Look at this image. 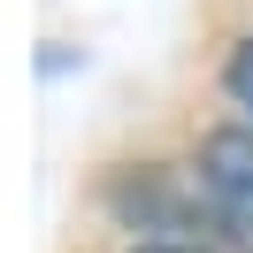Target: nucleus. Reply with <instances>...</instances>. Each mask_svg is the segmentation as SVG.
I'll list each match as a JSON object with an SVG mask.
<instances>
[{"label":"nucleus","mask_w":253,"mask_h":253,"mask_svg":"<svg viewBox=\"0 0 253 253\" xmlns=\"http://www.w3.org/2000/svg\"><path fill=\"white\" fill-rule=\"evenodd\" d=\"M138 253H200V246H138Z\"/></svg>","instance_id":"3"},{"label":"nucleus","mask_w":253,"mask_h":253,"mask_svg":"<svg viewBox=\"0 0 253 253\" xmlns=\"http://www.w3.org/2000/svg\"><path fill=\"white\" fill-rule=\"evenodd\" d=\"M200 184L215 192L230 215L253 222V123H230V130H215V138L200 146Z\"/></svg>","instance_id":"1"},{"label":"nucleus","mask_w":253,"mask_h":253,"mask_svg":"<svg viewBox=\"0 0 253 253\" xmlns=\"http://www.w3.org/2000/svg\"><path fill=\"white\" fill-rule=\"evenodd\" d=\"M222 84H230L238 108H253V39H238V54H230V69H222Z\"/></svg>","instance_id":"2"}]
</instances>
